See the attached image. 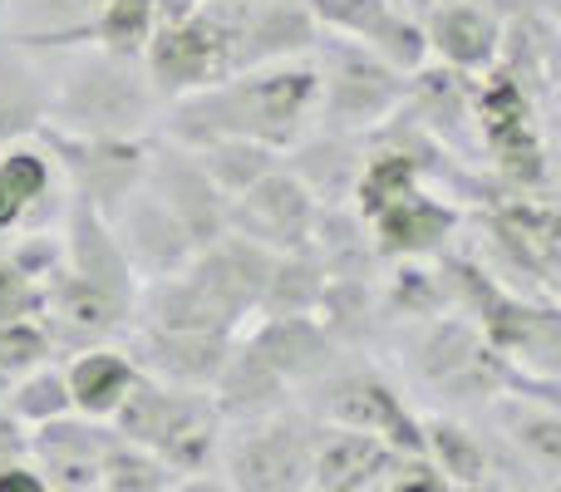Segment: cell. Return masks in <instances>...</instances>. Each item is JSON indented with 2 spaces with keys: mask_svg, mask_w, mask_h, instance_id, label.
Segmentation results:
<instances>
[{
  "mask_svg": "<svg viewBox=\"0 0 561 492\" xmlns=\"http://www.w3.org/2000/svg\"><path fill=\"white\" fill-rule=\"evenodd\" d=\"M320 290H325L320 261L310 256L306 247L280 251L272 261V276H266V286H262V300H256V316H316Z\"/></svg>",
  "mask_w": 561,
  "mask_h": 492,
  "instance_id": "obj_29",
  "label": "cell"
},
{
  "mask_svg": "<svg viewBox=\"0 0 561 492\" xmlns=\"http://www.w3.org/2000/svg\"><path fill=\"white\" fill-rule=\"evenodd\" d=\"M55 187V163L45 148L10 144L0 148V237L39 232V207L49 203Z\"/></svg>",
  "mask_w": 561,
  "mask_h": 492,
  "instance_id": "obj_25",
  "label": "cell"
},
{
  "mask_svg": "<svg viewBox=\"0 0 561 492\" xmlns=\"http://www.w3.org/2000/svg\"><path fill=\"white\" fill-rule=\"evenodd\" d=\"M306 251L320 261L325 281H375L379 271H385L365 217H359L350 203L345 207H320Z\"/></svg>",
  "mask_w": 561,
  "mask_h": 492,
  "instance_id": "obj_24",
  "label": "cell"
},
{
  "mask_svg": "<svg viewBox=\"0 0 561 492\" xmlns=\"http://www.w3.org/2000/svg\"><path fill=\"white\" fill-rule=\"evenodd\" d=\"M272 261H276V251L227 232V237H217L213 247L193 251L183 276L203 290L207 306L222 316V325L232 330V335H242L256 320V300H262V286H266V276H272Z\"/></svg>",
  "mask_w": 561,
  "mask_h": 492,
  "instance_id": "obj_9",
  "label": "cell"
},
{
  "mask_svg": "<svg viewBox=\"0 0 561 492\" xmlns=\"http://www.w3.org/2000/svg\"><path fill=\"white\" fill-rule=\"evenodd\" d=\"M49 94H55V75L45 69V55L0 35V148L25 144L45 128Z\"/></svg>",
  "mask_w": 561,
  "mask_h": 492,
  "instance_id": "obj_19",
  "label": "cell"
},
{
  "mask_svg": "<svg viewBox=\"0 0 561 492\" xmlns=\"http://www.w3.org/2000/svg\"><path fill=\"white\" fill-rule=\"evenodd\" d=\"M424 458L448 478V488H483L488 478V438L454 414H419Z\"/></svg>",
  "mask_w": 561,
  "mask_h": 492,
  "instance_id": "obj_27",
  "label": "cell"
},
{
  "mask_svg": "<svg viewBox=\"0 0 561 492\" xmlns=\"http://www.w3.org/2000/svg\"><path fill=\"white\" fill-rule=\"evenodd\" d=\"M144 187L173 213V222L187 232L193 251H203V247H213L217 237H227V197L217 193V183L203 173L193 148L153 134Z\"/></svg>",
  "mask_w": 561,
  "mask_h": 492,
  "instance_id": "obj_8",
  "label": "cell"
},
{
  "mask_svg": "<svg viewBox=\"0 0 561 492\" xmlns=\"http://www.w3.org/2000/svg\"><path fill=\"white\" fill-rule=\"evenodd\" d=\"M242 335L272 359L276 375L286 379L296 394L350 355V350H340L335 340L325 335V325H320L316 316H256Z\"/></svg>",
  "mask_w": 561,
  "mask_h": 492,
  "instance_id": "obj_16",
  "label": "cell"
},
{
  "mask_svg": "<svg viewBox=\"0 0 561 492\" xmlns=\"http://www.w3.org/2000/svg\"><path fill=\"white\" fill-rule=\"evenodd\" d=\"M280 163L306 183V193L320 207H345L355 193L359 163H365V134H330V128H310Z\"/></svg>",
  "mask_w": 561,
  "mask_h": 492,
  "instance_id": "obj_21",
  "label": "cell"
},
{
  "mask_svg": "<svg viewBox=\"0 0 561 492\" xmlns=\"http://www.w3.org/2000/svg\"><path fill=\"white\" fill-rule=\"evenodd\" d=\"M310 492H320V488H310Z\"/></svg>",
  "mask_w": 561,
  "mask_h": 492,
  "instance_id": "obj_42",
  "label": "cell"
},
{
  "mask_svg": "<svg viewBox=\"0 0 561 492\" xmlns=\"http://www.w3.org/2000/svg\"><path fill=\"white\" fill-rule=\"evenodd\" d=\"M138 365L128 359V350L114 345H94V350H79L75 359L65 365V385H69V404L75 414L84 419H114V409L124 404V394L134 389Z\"/></svg>",
  "mask_w": 561,
  "mask_h": 492,
  "instance_id": "obj_26",
  "label": "cell"
},
{
  "mask_svg": "<svg viewBox=\"0 0 561 492\" xmlns=\"http://www.w3.org/2000/svg\"><path fill=\"white\" fill-rule=\"evenodd\" d=\"M316 320L350 355L375 345L379 330H385V316H379V300H375V281H325V290H320V300H316Z\"/></svg>",
  "mask_w": 561,
  "mask_h": 492,
  "instance_id": "obj_28",
  "label": "cell"
},
{
  "mask_svg": "<svg viewBox=\"0 0 561 492\" xmlns=\"http://www.w3.org/2000/svg\"><path fill=\"white\" fill-rule=\"evenodd\" d=\"M237 335L222 330H153V325H128V359L138 375L163 379L178 389H213L222 375L227 350Z\"/></svg>",
  "mask_w": 561,
  "mask_h": 492,
  "instance_id": "obj_12",
  "label": "cell"
},
{
  "mask_svg": "<svg viewBox=\"0 0 561 492\" xmlns=\"http://www.w3.org/2000/svg\"><path fill=\"white\" fill-rule=\"evenodd\" d=\"M207 394H213V409L222 414V424H242V419H262L296 404V389L276 375V365L247 335L232 340L222 375L213 379Z\"/></svg>",
  "mask_w": 561,
  "mask_h": 492,
  "instance_id": "obj_17",
  "label": "cell"
},
{
  "mask_svg": "<svg viewBox=\"0 0 561 492\" xmlns=\"http://www.w3.org/2000/svg\"><path fill=\"white\" fill-rule=\"evenodd\" d=\"M108 444H114V424L65 414L25 434V458L39 464L35 473L45 478L49 492H99V458Z\"/></svg>",
  "mask_w": 561,
  "mask_h": 492,
  "instance_id": "obj_13",
  "label": "cell"
},
{
  "mask_svg": "<svg viewBox=\"0 0 561 492\" xmlns=\"http://www.w3.org/2000/svg\"><path fill=\"white\" fill-rule=\"evenodd\" d=\"M158 118H163V99L144 59L84 45L55 79L45 128L79 138H148L158 134Z\"/></svg>",
  "mask_w": 561,
  "mask_h": 492,
  "instance_id": "obj_2",
  "label": "cell"
},
{
  "mask_svg": "<svg viewBox=\"0 0 561 492\" xmlns=\"http://www.w3.org/2000/svg\"><path fill=\"white\" fill-rule=\"evenodd\" d=\"M310 59H316V75H320L316 128H330V134H369V128L385 124L404 104L409 75H399L394 65H385L375 49L355 45V39L320 30Z\"/></svg>",
  "mask_w": 561,
  "mask_h": 492,
  "instance_id": "obj_6",
  "label": "cell"
},
{
  "mask_svg": "<svg viewBox=\"0 0 561 492\" xmlns=\"http://www.w3.org/2000/svg\"><path fill=\"white\" fill-rule=\"evenodd\" d=\"M39 316H45V281L25 276L10 256H0V325L39 320Z\"/></svg>",
  "mask_w": 561,
  "mask_h": 492,
  "instance_id": "obj_35",
  "label": "cell"
},
{
  "mask_svg": "<svg viewBox=\"0 0 561 492\" xmlns=\"http://www.w3.org/2000/svg\"><path fill=\"white\" fill-rule=\"evenodd\" d=\"M168 483H173V468L118 434L99 458V492H163Z\"/></svg>",
  "mask_w": 561,
  "mask_h": 492,
  "instance_id": "obj_33",
  "label": "cell"
},
{
  "mask_svg": "<svg viewBox=\"0 0 561 492\" xmlns=\"http://www.w3.org/2000/svg\"><path fill=\"white\" fill-rule=\"evenodd\" d=\"M163 0H104L89 30V45L108 49V55H134L144 59V45L153 39Z\"/></svg>",
  "mask_w": 561,
  "mask_h": 492,
  "instance_id": "obj_31",
  "label": "cell"
},
{
  "mask_svg": "<svg viewBox=\"0 0 561 492\" xmlns=\"http://www.w3.org/2000/svg\"><path fill=\"white\" fill-rule=\"evenodd\" d=\"M463 222H468L463 207L448 203V197L434 193L428 183L409 187L404 197H394V203L379 207L375 217H365L379 261H428V256H438V251H448L458 242Z\"/></svg>",
  "mask_w": 561,
  "mask_h": 492,
  "instance_id": "obj_11",
  "label": "cell"
},
{
  "mask_svg": "<svg viewBox=\"0 0 561 492\" xmlns=\"http://www.w3.org/2000/svg\"><path fill=\"white\" fill-rule=\"evenodd\" d=\"M59 247H65V266L75 276L94 281V286L114 290V296L138 300V276L128 266L124 247H118L114 227L84 203H65V227H59Z\"/></svg>",
  "mask_w": 561,
  "mask_h": 492,
  "instance_id": "obj_20",
  "label": "cell"
},
{
  "mask_svg": "<svg viewBox=\"0 0 561 492\" xmlns=\"http://www.w3.org/2000/svg\"><path fill=\"white\" fill-rule=\"evenodd\" d=\"M463 492H503V488H463Z\"/></svg>",
  "mask_w": 561,
  "mask_h": 492,
  "instance_id": "obj_40",
  "label": "cell"
},
{
  "mask_svg": "<svg viewBox=\"0 0 561 492\" xmlns=\"http://www.w3.org/2000/svg\"><path fill=\"white\" fill-rule=\"evenodd\" d=\"M310 448L316 419L290 404L262 419L222 424L217 473L232 492H310Z\"/></svg>",
  "mask_w": 561,
  "mask_h": 492,
  "instance_id": "obj_5",
  "label": "cell"
},
{
  "mask_svg": "<svg viewBox=\"0 0 561 492\" xmlns=\"http://www.w3.org/2000/svg\"><path fill=\"white\" fill-rule=\"evenodd\" d=\"M104 0H10L5 5V30L0 35L20 49H84L94 15Z\"/></svg>",
  "mask_w": 561,
  "mask_h": 492,
  "instance_id": "obj_23",
  "label": "cell"
},
{
  "mask_svg": "<svg viewBox=\"0 0 561 492\" xmlns=\"http://www.w3.org/2000/svg\"><path fill=\"white\" fill-rule=\"evenodd\" d=\"M35 138L49 153L55 173H65L69 203H84L104 222L144 187L153 134L148 138H79V134H59V128H39Z\"/></svg>",
  "mask_w": 561,
  "mask_h": 492,
  "instance_id": "obj_7",
  "label": "cell"
},
{
  "mask_svg": "<svg viewBox=\"0 0 561 492\" xmlns=\"http://www.w3.org/2000/svg\"><path fill=\"white\" fill-rule=\"evenodd\" d=\"M409 5H414V15H419V0H409Z\"/></svg>",
  "mask_w": 561,
  "mask_h": 492,
  "instance_id": "obj_41",
  "label": "cell"
},
{
  "mask_svg": "<svg viewBox=\"0 0 561 492\" xmlns=\"http://www.w3.org/2000/svg\"><path fill=\"white\" fill-rule=\"evenodd\" d=\"M55 359V350H49V335L39 320H10V325H0V375L15 385L20 375H30V369L49 365Z\"/></svg>",
  "mask_w": 561,
  "mask_h": 492,
  "instance_id": "obj_34",
  "label": "cell"
},
{
  "mask_svg": "<svg viewBox=\"0 0 561 492\" xmlns=\"http://www.w3.org/2000/svg\"><path fill=\"white\" fill-rule=\"evenodd\" d=\"M5 389H10V379H5V375H0V399H5Z\"/></svg>",
  "mask_w": 561,
  "mask_h": 492,
  "instance_id": "obj_39",
  "label": "cell"
},
{
  "mask_svg": "<svg viewBox=\"0 0 561 492\" xmlns=\"http://www.w3.org/2000/svg\"><path fill=\"white\" fill-rule=\"evenodd\" d=\"M419 25L428 39V59L458 69V75H488L503 49V20L483 5H463V0H424L419 5Z\"/></svg>",
  "mask_w": 561,
  "mask_h": 492,
  "instance_id": "obj_14",
  "label": "cell"
},
{
  "mask_svg": "<svg viewBox=\"0 0 561 492\" xmlns=\"http://www.w3.org/2000/svg\"><path fill=\"white\" fill-rule=\"evenodd\" d=\"M316 424L359 428V434L385 438L394 454H424V434H419V414L409 409L404 389L385 375L379 365H365V355H345L335 369L306 385L296 394Z\"/></svg>",
  "mask_w": 561,
  "mask_h": 492,
  "instance_id": "obj_4",
  "label": "cell"
},
{
  "mask_svg": "<svg viewBox=\"0 0 561 492\" xmlns=\"http://www.w3.org/2000/svg\"><path fill=\"white\" fill-rule=\"evenodd\" d=\"M488 414L497 424V438L542 478L547 488H557L561 473V414H557V399L542 394H497L488 399Z\"/></svg>",
  "mask_w": 561,
  "mask_h": 492,
  "instance_id": "obj_18",
  "label": "cell"
},
{
  "mask_svg": "<svg viewBox=\"0 0 561 492\" xmlns=\"http://www.w3.org/2000/svg\"><path fill=\"white\" fill-rule=\"evenodd\" d=\"M108 227H114V237H118V247H124L128 266H134L138 286H144V281H158V276H173V271H183L187 261H193L187 232L173 222V213H168L148 187H138V193L108 217Z\"/></svg>",
  "mask_w": 561,
  "mask_h": 492,
  "instance_id": "obj_15",
  "label": "cell"
},
{
  "mask_svg": "<svg viewBox=\"0 0 561 492\" xmlns=\"http://www.w3.org/2000/svg\"><path fill=\"white\" fill-rule=\"evenodd\" d=\"M394 448L359 428L316 424V448H310V488L320 492H369L379 473L389 468Z\"/></svg>",
  "mask_w": 561,
  "mask_h": 492,
  "instance_id": "obj_22",
  "label": "cell"
},
{
  "mask_svg": "<svg viewBox=\"0 0 561 492\" xmlns=\"http://www.w3.org/2000/svg\"><path fill=\"white\" fill-rule=\"evenodd\" d=\"M5 414L15 419V424H49V419H65L75 414V404H69V385H65V369L49 359V365L30 369V375H20L15 385L5 389Z\"/></svg>",
  "mask_w": 561,
  "mask_h": 492,
  "instance_id": "obj_32",
  "label": "cell"
},
{
  "mask_svg": "<svg viewBox=\"0 0 561 492\" xmlns=\"http://www.w3.org/2000/svg\"><path fill=\"white\" fill-rule=\"evenodd\" d=\"M0 492H49V488H45V478H39L35 468L20 458V464L0 468Z\"/></svg>",
  "mask_w": 561,
  "mask_h": 492,
  "instance_id": "obj_37",
  "label": "cell"
},
{
  "mask_svg": "<svg viewBox=\"0 0 561 492\" xmlns=\"http://www.w3.org/2000/svg\"><path fill=\"white\" fill-rule=\"evenodd\" d=\"M108 424H114L118 438L163 458L173 468V478L217 473L222 414L213 409L207 389H178V385H163V379L138 375Z\"/></svg>",
  "mask_w": 561,
  "mask_h": 492,
  "instance_id": "obj_3",
  "label": "cell"
},
{
  "mask_svg": "<svg viewBox=\"0 0 561 492\" xmlns=\"http://www.w3.org/2000/svg\"><path fill=\"white\" fill-rule=\"evenodd\" d=\"M163 492H232L222 483V473H187V478H173Z\"/></svg>",
  "mask_w": 561,
  "mask_h": 492,
  "instance_id": "obj_38",
  "label": "cell"
},
{
  "mask_svg": "<svg viewBox=\"0 0 561 492\" xmlns=\"http://www.w3.org/2000/svg\"><path fill=\"white\" fill-rule=\"evenodd\" d=\"M320 203L306 193L296 173L286 163L272 168L262 183H252L242 197L227 203V232L247 237V242L266 247V251H300L310 242V227H316Z\"/></svg>",
  "mask_w": 561,
  "mask_h": 492,
  "instance_id": "obj_10",
  "label": "cell"
},
{
  "mask_svg": "<svg viewBox=\"0 0 561 492\" xmlns=\"http://www.w3.org/2000/svg\"><path fill=\"white\" fill-rule=\"evenodd\" d=\"M316 104H320V75L316 59H280V65L242 69L217 84L183 94L163 104L158 134L173 138L183 148H203L217 138H247L272 153H290L300 138L316 128Z\"/></svg>",
  "mask_w": 561,
  "mask_h": 492,
  "instance_id": "obj_1",
  "label": "cell"
},
{
  "mask_svg": "<svg viewBox=\"0 0 561 492\" xmlns=\"http://www.w3.org/2000/svg\"><path fill=\"white\" fill-rule=\"evenodd\" d=\"M20 458H25V424H15L5 414V404H0V468L20 464Z\"/></svg>",
  "mask_w": 561,
  "mask_h": 492,
  "instance_id": "obj_36",
  "label": "cell"
},
{
  "mask_svg": "<svg viewBox=\"0 0 561 492\" xmlns=\"http://www.w3.org/2000/svg\"><path fill=\"white\" fill-rule=\"evenodd\" d=\"M193 153L227 203L242 197L252 183H262L272 168H280V153H272V148H262V144H247V138H217V144H203V148H193Z\"/></svg>",
  "mask_w": 561,
  "mask_h": 492,
  "instance_id": "obj_30",
  "label": "cell"
}]
</instances>
